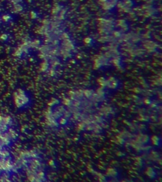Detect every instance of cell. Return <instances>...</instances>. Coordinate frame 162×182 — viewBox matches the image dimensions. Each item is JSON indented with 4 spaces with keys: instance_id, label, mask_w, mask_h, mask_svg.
Returning <instances> with one entry per match:
<instances>
[{
    "instance_id": "cell-1",
    "label": "cell",
    "mask_w": 162,
    "mask_h": 182,
    "mask_svg": "<svg viewBox=\"0 0 162 182\" xmlns=\"http://www.w3.org/2000/svg\"><path fill=\"white\" fill-rule=\"evenodd\" d=\"M46 119L48 125L52 128L65 127L72 122L70 113L64 103L56 102L48 108Z\"/></svg>"
},
{
    "instance_id": "cell-2",
    "label": "cell",
    "mask_w": 162,
    "mask_h": 182,
    "mask_svg": "<svg viewBox=\"0 0 162 182\" xmlns=\"http://www.w3.org/2000/svg\"><path fill=\"white\" fill-rule=\"evenodd\" d=\"M13 101L16 107L19 109L27 108L30 103V97L27 93L22 88H19L14 92Z\"/></svg>"
}]
</instances>
